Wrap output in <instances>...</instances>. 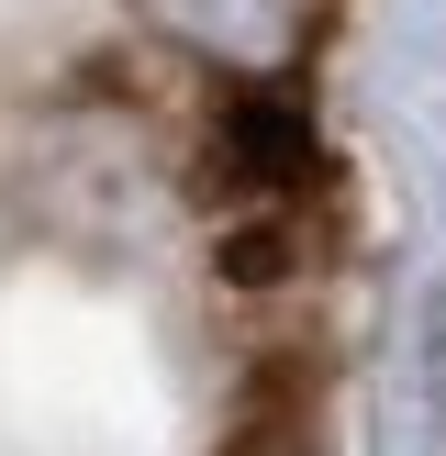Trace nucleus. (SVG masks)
Here are the masks:
<instances>
[{
	"label": "nucleus",
	"mask_w": 446,
	"mask_h": 456,
	"mask_svg": "<svg viewBox=\"0 0 446 456\" xmlns=\"http://www.w3.org/2000/svg\"><path fill=\"white\" fill-rule=\"evenodd\" d=\"M324 145H312V111L279 78H235L212 111V190L223 212H268V200H312Z\"/></svg>",
	"instance_id": "nucleus-1"
},
{
	"label": "nucleus",
	"mask_w": 446,
	"mask_h": 456,
	"mask_svg": "<svg viewBox=\"0 0 446 456\" xmlns=\"http://www.w3.org/2000/svg\"><path fill=\"white\" fill-rule=\"evenodd\" d=\"M156 45L212 56L223 78H290V56L312 45V0H134Z\"/></svg>",
	"instance_id": "nucleus-2"
},
{
	"label": "nucleus",
	"mask_w": 446,
	"mask_h": 456,
	"mask_svg": "<svg viewBox=\"0 0 446 456\" xmlns=\"http://www.w3.org/2000/svg\"><path fill=\"white\" fill-rule=\"evenodd\" d=\"M424 390H435V445H446V289L424 301Z\"/></svg>",
	"instance_id": "nucleus-3"
}]
</instances>
